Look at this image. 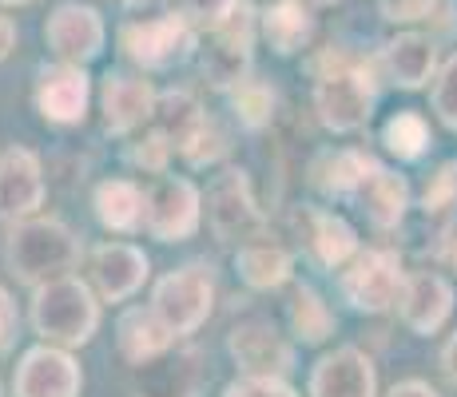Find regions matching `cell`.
I'll return each instance as SVG.
<instances>
[{"instance_id": "25", "label": "cell", "mask_w": 457, "mask_h": 397, "mask_svg": "<svg viewBox=\"0 0 457 397\" xmlns=\"http://www.w3.org/2000/svg\"><path fill=\"white\" fill-rule=\"evenodd\" d=\"M171 342H175V334L155 318V310H131L120 318V350H124V358L136 361V366L160 358Z\"/></svg>"}, {"instance_id": "15", "label": "cell", "mask_w": 457, "mask_h": 397, "mask_svg": "<svg viewBox=\"0 0 457 397\" xmlns=\"http://www.w3.org/2000/svg\"><path fill=\"white\" fill-rule=\"evenodd\" d=\"M87 100H92V84H87L84 68L60 64L40 72L37 112L48 123H80L87 116Z\"/></svg>"}, {"instance_id": "35", "label": "cell", "mask_w": 457, "mask_h": 397, "mask_svg": "<svg viewBox=\"0 0 457 397\" xmlns=\"http://www.w3.org/2000/svg\"><path fill=\"white\" fill-rule=\"evenodd\" d=\"M223 397H298L283 377H243V382L227 385Z\"/></svg>"}, {"instance_id": "12", "label": "cell", "mask_w": 457, "mask_h": 397, "mask_svg": "<svg viewBox=\"0 0 457 397\" xmlns=\"http://www.w3.org/2000/svg\"><path fill=\"white\" fill-rule=\"evenodd\" d=\"M207 219H211V231L223 238V243H239V238H247V235L259 231V227H262V211L254 207V199H251L247 175H243V171H227L223 179L211 187Z\"/></svg>"}, {"instance_id": "26", "label": "cell", "mask_w": 457, "mask_h": 397, "mask_svg": "<svg viewBox=\"0 0 457 397\" xmlns=\"http://www.w3.org/2000/svg\"><path fill=\"white\" fill-rule=\"evenodd\" d=\"M235 270L254 290H275L291 278V254L278 243H247L235 259Z\"/></svg>"}, {"instance_id": "6", "label": "cell", "mask_w": 457, "mask_h": 397, "mask_svg": "<svg viewBox=\"0 0 457 397\" xmlns=\"http://www.w3.org/2000/svg\"><path fill=\"white\" fill-rule=\"evenodd\" d=\"M402 286H406V275L394 251H366L350 262V270H342V294L354 310L366 314L390 310L402 298Z\"/></svg>"}, {"instance_id": "20", "label": "cell", "mask_w": 457, "mask_h": 397, "mask_svg": "<svg viewBox=\"0 0 457 397\" xmlns=\"http://www.w3.org/2000/svg\"><path fill=\"white\" fill-rule=\"evenodd\" d=\"M100 100H104V123H108V131H116V136L139 128V123L152 120V112H155V92L144 79H131V76H108Z\"/></svg>"}, {"instance_id": "21", "label": "cell", "mask_w": 457, "mask_h": 397, "mask_svg": "<svg viewBox=\"0 0 457 397\" xmlns=\"http://www.w3.org/2000/svg\"><path fill=\"white\" fill-rule=\"evenodd\" d=\"M298 223L306 227V243H311L314 259H319L322 267H342L346 259H354L358 238H354V227H350L346 219L330 215V211L306 207L303 215H298Z\"/></svg>"}, {"instance_id": "8", "label": "cell", "mask_w": 457, "mask_h": 397, "mask_svg": "<svg viewBox=\"0 0 457 397\" xmlns=\"http://www.w3.org/2000/svg\"><path fill=\"white\" fill-rule=\"evenodd\" d=\"M144 223L160 243H183L199 231V191L187 179H160L147 191Z\"/></svg>"}, {"instance_id": "4", "label": "cell", "mask_w": 457, "mask_h": 397, "mask_svg": "<svg viewBox=\"0 0 457 397\" xmlns=\"http://www.w3.org/2000/svg\"><path fill=\"white\" fill-rule=\"evenodd\" d=\"M120 44L139 68H152V72H163V68L179 64V60L191 56L195 48V29L183 24L179 16L163 12V16H136L120 29Z\"/></svg>"}, {"instance_id": "10", "label": "cell", "mask_w": 457, "mask_h": 397, "mask_svg": "<svg viewBox=\"0 0 457 397\" xmlns=\"http://www.w3.org/2000/svg\"><path fill=\"white\" fill-rule=\"evenodd\" d=\"M84 374L64 350L37 346L21 358L12 377L16 397H80Z\"/></svg>"}, {"instance_id": "32", "label": "cell", "mask_w": 457, "mask_h": 397, "mask_svg": "<svg viewBox=\"0 0 457 397\" xmlns=\"http://www.w3.org/2000/svg\"><path fill=\"white\" fill-rule=\"evenodd\" d=\"M434 112L450 131H457V56L445 60V68L434 79Z\"/></svg>"}, {"instance_id": "2", "label": "cell", "mask_w": 457, "mask_h": 397, "mask_svg": "<svg viewBox=\"0 0 457 397\" xmlns=\"http://www.w3.org/2000/svg\"><path fill=\"white\" fill-rule=\"evenodd\" d=\"M32 326L40 338L60 346H84L100 326V302L80 278H52L40 282L32 294Z\"/></svg>"}, {"instance_id": "11", "label": "cell", "mask_w": 457, "mask_h": 397, "mask_svg": "<svg viewBox=\"0 0 457 397\" xmlns=\"http://www.w3.org/2000/svg\"><path fill=\"white\" fill-rule=\"evenodd\" d=\"M44 203V167L29 147H8L0 155V219L16 223V219L37 215Z\"/></svg>"}, {"instance_id": "43", "label": "cell", "mask_w": 457, "mask_h": 397, "mask_svg": "<svg viewBox=\"0 0 457 397\" xmlns=\"http://www.w3.org/2000/svg\"><path fill=\"white\" fill-rule=\"evenodd\" d=\"M453 262H457V251H453Z\"/></svg>"}, {"instance_id": "39", "label": "cell", "mask_w": 457, "mask_h": 397, "mask_svg": "<svg viewBox=\"0 0 457 397\" xmlns=\"http://www.w3.org/2000/svg\"><path fill=\"white\" fill-rule=\"evenodd\" d=\"M390 397H437L434 390H429L426 382H402V385H394Z\"/></svg>"}, {"instance_id": "29", "label": "cell", "mask_w": 457, "mask_h": 397, "mask_svg": "<svg viewBox=\"0 0 457 397\" xmlns=\"http://www.w3.org/2000/svg\"><path fill=\"white\" fill-rule=\"evenodd\" d=\"M239 0H171V16H179L191 29H223L235 16Z\"/></svg>"}, {"instance_id": "7", "label": "cell", "mask_w": 457, "mask_h": 397, "mask_svg": "<svg viewBox=\"0 0 457 397\" xmlns=\"http://www.w3.org/2000/svg\"><path fill=\"white\" fill-rule=\"evenodd\" d=\"M251 44H254V12L247 4L235 8V16L215 29L204 56V76L215 87H239L251 68Z\"/></svg>"}, {"instance_id": "3", "label": "cell", "mask_w": 457, "mask_h": 397, "mask_svg": "<svg viewBox=\"0 0 457 397\" xmlns=\"http://www.w3.org/2000/svg\"><path fill=\"white\" fill-rule=\"evenodd\" d=\"M215 306V282L207 267H183L160 278L152 294V310L171 334H195Z\"/></svg>"}, {"instance_id": "19", "label": "cell", "mask_w": 457, "mask_h": 397, "mask_svg": "<svg viewBox=\"0 0 457 397\" xmlns=\"http://www.w3.org/2000/svg\"><path fill=\"white\" fill-rule=\"evenodd\" d=\"M434 64H437V48H434V40L421 37V32H402V37H394L382 48L386 76L398 87H406V92L426 87L429 76H434Z\"/></svg>"}, {"instance_id": "16", "label": "cell", "mask_w": 457, "mask_h": 397, "mask_svg": "<svg viewBox=\"0 0 457 397\" xmlns=\"http://www.w3.org/2000/svg\"><path fill=\"white\" fill-rule=\"evenodd\" d=\"M147 278V254L128 243H104L92 251V282L104 302H124Z\"/></svg>"}, {"instance_id": "13", "label": "cell", "mask_w": 457, "mask_h": 397, "mask_svg": "<svg viewBox=\"0 0 457 397\" xmlns=\"http://www.w3.org/2000/svg\"><path fill=\"white\" fill-rule=\"evenodd\" d=\"M231 358L247 369L251 377H283L295 366V350L270 322H243L227 338Z\"/></svg>"}, {"instance_id": "42", "label": "cell", "mask_w": 457, "mask_h": 397, "mask_svg": "<svg viewBox=\"0 0 457 397\" xmlns=\"http://www.w3.org/2000/svg\"><path fill=\"white\" fill-rule=\"evenodd\" d=\"M0 4H29V0H0Z\"/></svg>"}, {"instance_id": "1", "label": "cell", "mask_w": 457, "mask_h": 397, "mask_svg": "<svg viewBox=\"0 0 457 397\" xmlns=\"http://www.w3.org/2000/svg\"><path fill=\"white\" fill-rule=\"evenodd\" d=\"M4 262L21 282L64 278V270L80 262V238L60 219H24L8 231Z\"/></svg>"}, {"instance_id": "28", "label": "cell", "mask_w": 457, "mask_h": 397, "mask_svg": "<svg viewBox=\"0 0 457 397\" xmlns=\"http://www.w3.org/2000/svg\"><path fill=\"white\" fill-rule=\"evenodd\" d=\"M291 326L303 342H322V338H330V330H334V314L327 310V302H322L311 286H298L291 298Z\"/></svg>"}, {"instance_id": "23", "label": "cell", "mask_w": 457, "mask_h": 397, "mask_svg": "<svg viewBox=\"0 0 457 397\" xmlns=\"http://www.w3.org/2000/svg\"><path fill=\"white\" fill-rule=\"evenodd\" d=\"M152 120H155V131H160L171 147H179V152L199 136V131H204V123H207V116L199 112V103H195V95H187V92L155 95Z\"/></svg>"}, {"instance_id": "41", "label": "cell", "mask_w": 457, "mask_h": 397, "mask_svg": "<svg viewBox=\"0 0 457 397\" xmlns=\"http://www.w3.org/2000/svg\"><path fill=\"white\" fill-rule=\"evenodd\" d=\"M306 4H314V8H327V4H338V0H306Z\"/></svg>"}, {"instance_id": "38", "label": "cell", "mask_w": 457, "mask_h": 397, "mask_svg": "<svg viewBox=\"0 0 457 397\" xmlns=\"http://www.w3.org/2000/svg\"><path fill=\"white\" fill-rule=\"evenodd\" d=\"M12 48H16V29L8 16H0V60L12 56Z\"/></svg>"}, {"instance_id": "33", "label": "cell", "mask_w": 457, "mask_h": 397, "mask_svg": "<svg viewBox=\"0 0 457 397\" xmlns=\"http://www.w3.org/2000/svg\"><path fill=\"white\" fill-rule=\"evenodd\" d=\"M421 207H426V215H445L457 207V163H442V171L429 179Z\"/></svg>"}, {"instance_id": "17", "label": "cell", "mask_w": 457, "mask_h": 397, "mask_svg": "<svg viewBox=\"0 0 457 397\" xmlns=\"http://www.w3.org/2000/svg\"><path fill=\"white\" fill-rule=\"evenodd\" d=\"M402 322L414 334H437L445 326V318L453 314V286L442 275H414L402 286Z\"/></svg>"}, {"instance_id": "5", "label": "cell", "mask_w": 457, "mask_h": 397, "mask_svg": "<svg viewBox=\"0 0 457 397\" xmlns=\"http://www.w3.org/2000/svg\"><path fill=\"white\" fill-rule=\"evenodd\" d=\"M314 112L330 131L346 136V131L366 128L374 112V84L358 68H334L314 84Z\"/></svg>"}, {"instance_id": "31", "label": "cell", "mask_w": 457, "mask_h": 397, "mask_svg": "<svg viewBox=\"0 0 457 397\" xmlns=\"http://www.w3.org/2000/svg\"><path fill=\"white\" fill-rule=\"evenodd\" d=\"M386 21L410 24V21H445L450 16V0H382Z\"/></svg>"}, {"instance_id": "22", "label": "cell", "mask_w": 457, "mask_h": 397, "mask_svg": "<svg viewBox=\"0 0 457 397\" xmlns=\"http://www.w3.org/2000/svg\"><path fill=\"white\" fill-rule=\"evenodd\" d=\"M262 37L278 56H295L314 37V16L303 0H278L262 12Z\"/></svg>"}, {"instance_id": "9", "label": "cell", "mask_w": 457, "mask_h": 397, "mask_svg": "<svg viewBox=\"0 0 457 397\" xmlns=\"http://www.w3.org/2000/svg\"><path fill=\"white\" fill-rule=\"evenodd\" d=\"M104 21H100V12L96 8H87V4H60L56 12L48 16V24H44V40H48V48L56 52L64 64H87V60H96L100 56V48H104Z\"/></svg>"}, {"instance_id": "24", "label": "cell", "mask_w": 457, "mask_h": 397, "mask_svg": "<svg viewBox=\"0 0 457 397\" xmlns=\"http://www.w3.org/2000/svg\"><path fill=\"white\" fill-rule=\"evenodd\" d=\"M147 195L128 179H108L96 187V215L108 231H136L144 223Z\"/></svg>"}, {"instance_id": "37", "label": "cell", "mask_w": 457, "mask_h": 397, "mask_svg": "<svg viewBox=\"0 0 457 397\" xmlns=\"http://www.w3.org/2000/svg\"><path fill=\"white\" fill-rule=\"evenodd\" d=\"M128 12H144V16H163V12H171V0H128Z\"/></svg>"}, {"instance_id": "40", "label": "cell", "mask_w": 457, "mask_h": 397, "mask_svg": "<svg viewBox=\"0 0 457 397\" xmlns=\"http://www.w3.org/2000/svg\"><path fill=\"white\" fill-rule=\"evenodd\" d=\"M442 366H445V374H450V382L457 385V334L450 342H445V350H442Z\"/></svg>"}, {"instance_id": "34", "label": "cell", "mask_w": 457, "mask_h": 397, "mask_svg": "<svg viewBox=\"0 0 457 397\" xmlns=\"http://www.w3.org/2000/svg\"><path fill=\"white\" fill-rule=\"evenodd\" d=\"M227 152V144H223V136L215 131V123H204V131H199L195 139H191L187 147H183V155H187V163H195V167H204V163H215L219 155Z\"/></svg>"}, {"instance_id": "30", "label": "cell", "mask_w": 457, "mask_h": 397, "mask_svg": "<svg viewBox=\"0 0 457 397\" xmlns=\"http://www.w3.org/2000/svg\"><path fill=\"white\" fill-rule=\"evenodd\" d=\"M235 112L243 116L247 128H262L270 120V112H275V92L262 79H243L235 87Z\"/></svg>"}, {"instance_id": "18", "label": "cell", "mask_w": 457, "mask_h": 397, "mask_svg": "<svg viewBox=\"0 0 457 397\" xmlns=\"http://www.w3.org/2000/svg\"><path fill=\"white\" fill-rule=\"evenodd\" d=\"M354 199L362 203V211L374 219V227H398L402 223V215H406V207H410V187H406V179L402 175H394V171H386L382 163H366V171H362V179H358V187H354Z\"/></svg>"}, {"instance_id": "27", "label": "cell", "mask_w": 457, "mask_h": 397, "mask_svg": "<svg viewBox=\"0 0 457 397\" xmlns=\"http://www.w3.org/2000/svg\"><path fill=\"white\" fill-rule=\"evenodd\" d=\"M382 144L398 159H421L434 139H429V128L418 112H398V116L382 128Z\"/></svg>"}, {"instance_id": "14", "label": "cell", "mask_w": 457, "mask_h": 397, "mask_svg": "<svg viewBox=\"0 0 457 397\" xmlns=\"http://www.w3.org/2000/svg\"><path fill=\"white\" fill-rule=\"evenodd\" d=\"M378 377L374 361L354 346H342L334 354L319 358L311 374V397H374Z\"/></svg>"}, {"instance_id": "36", "label": "cell", "mask_w": 457, "mask_h": 397, "mask_svg": "<svg viewBox=\"0 0 457 397\" xmlns=\"http://www.w3.org/2000/svg\"><path fill=\"white\" fill-rule=\"evenodd\" d=\"M12 334H16V310H12V298H8V290L0 286V354L12 346Z\"/></svg>"}]
</instances>
